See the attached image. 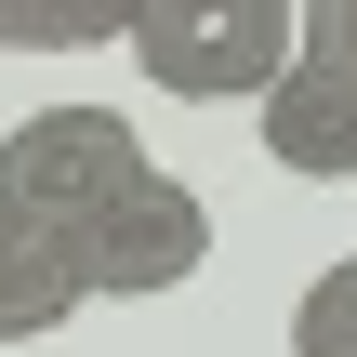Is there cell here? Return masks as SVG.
<instances>
[{"instance_id": "obj_1", "label": "cell", "mask_w": 357, "mask_h": 357, "mask_svg": "<svg viewBox=\"0 0 357 357\" xmlns=\"http://www.w3.org/2000/svg\"><path fill=\"white\" fill-rule=\"evenodd\" d=\"M146 172H159V159H146V132H132L119 106H93V93H79V106H26V119L0 132V199H13V212H40L53 238H93Z\"/></svg>"}, {"instance_id": "obj_2", "label": "cell", "mask_w": 357, "mask_h": 357, "mask_svg": "<svg viewBox=\"0 0 357 357\" xmlns=\"http://www.w3.org/2000/svg\"><path fill=\"white\" fill-rule=\"evenodd\" d=\"M119 53L185 106H265L305 53V13H278V0H159V13H132Z\"/></svg>"}, {"instance_id": "obj_3", "label": "cell", "mask_w": 357, "mask_h": 357, "mask_svg": "<svg viewBox=\"0 0 357 357\" xmlns=\"http://www.w3.org/2000/svg\"><path fill=\"white\" fill-rule=\"evenodd\" d=\"M252 119L291 185H357V0H305V53Z\"/></svg>"}, {"instance_id": "obj_4", "label": "cell", "mask_w": 357, "mask_h": 357, "mask_svg": "<svg viewBox=\"0 0 357 357\" xmlns=\"http://www.w3.org/2000/svg\"><path fill=\"white\" fill-rule=\"evenodd\" d=\"M199 265H212V212H199V185H185V172H146V185L79 238L93 305H159V291H185Z\"/></svg>"}, {"instance_id": "obj_5", "label": "cell", "mask_w": 357, "mask_h": 357, "mask_svg": "<svg viewBox=\"0 0 357 357\" xmlns=\"http://www.w3.org/2000/svg\"><path fill=\"white\" fill-rule=\"evenodd\" d=\"M79 305H93L79 238H53L40 212H13V199H0V344H53Z\"/></svg>"}, {"instance_id": "obj_6", "label": "cell", "mask_w": 357, "mask_h": 357, "mask_svg": "<svg viewBox=\"0 0 357 357\" xmlns=\"http://www.w3.org/2000/svg\"><path fill=\"white\" fill-rule=\"evenodd\" d=\"M291 357H357V252L305 278V305H291Z\"/></svg>"}]
</instances>
